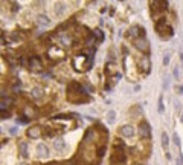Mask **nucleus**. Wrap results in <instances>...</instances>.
<instances>
[{"label": "nucleus", "mask_w": 183, "mask_h": 165, "mask_svg": "<svg viewBox=\"0 0 183 165\" xmlns=\"http://www.w3.org/2000/svg\"><path fill=\"white\" fill-rule=\"evenodd\" d=\"M67 95H69V101L73 102V104H82V102H87L90 101L88 96H85L87 93L84 92L82 86L76 81L70 83L69 87H67Z\"/></svg>", "instance_id": "1"}, {"label": "nucleus", "mask_w": 183, "mask_h": 165, "mask_svg": "<svg viewBox=\"0 0 183 165\" xmlns=\"http://www.w3.org/2000/svg\"><path fill=\"white\" fill-rule=\"evenodd\" d=\"M156 32L160 34L163 38H168V37H172V28L166 23L165 19H160L159 23H156Z\"/></svg>", "instance_id": "2"}, {"label": "nucleus", "mask_w": 183, "mask_h": 165, "mask_svg": "<svg viewBox=\"0 0 183 165\" xmlns=\"http://www.w3.org/2000/svg\"><path fill=\"white\" fill-rule=\"evenodd\" d=\"M28 67H29V70L37 72V70H41V69H43V63H41V60H40L38 57H31V58H29V63H28Z\"/></svg>", "instance_id": "3"}, {"label": "nucleus", "mask_w": 183, "mask_h": 165, "mask_svg": "<svg viewBox=\"0 0 183 165\" xmlns=\"http://www.w3.org/2000/svg\"><path fill=\"white\" fill-rule=\"evenodd\" d=\"M134 46L140 52H148L150 51V43H148L147 38H136L134 40Z\"/></svg>", "instance_id": "4"}, {"label": "nucleus", "mask_w": 183, "mask_h": 165, "mask_svg": "<svg viewBox=\"0 0 183 165\" xmlns=\"http://www.w3.org/2000/svg\"><path fill=\"white\" fill-rule=\"evenodd\" d=\"M35 154L38 157H49V147L46 144H37L35 145Z\"/></svg>", "instance_id": "5"}, {"label": "nucleus", "mask_w": 183, "mask_h": 165, "mask_svg": "<svg viewBox=\"0 0 183 165\" xmlns=\"http://www.w3.org/2000/svg\"><path fill=\"white\" fill-rule=\"evenodd\" d=\"M119 133L124 136V138H133L134 136V127L130 125V124H125L119 128Z\"/></svg>", "instance_id": "6"}, {"label": "nucleus", "mask_w": 183, "mask_h": 165, "mask_svg": "<svg viewBox=\"0 0 183 165\" xmlns=\"http://www.w3.org/2000/svg\"><path fill=\"white\" fill-rule=\"evenodd\" d=\"M139 131H140V136H142V138H150V135H151V127H150V124H148L147 121H142L140 125H139Z\"/></svg>", "instance_id": "7"}, {"label": "nucleus", "mask_w": 183, "mask_h": 165, "mask_svg": "<svg viewBox=\"0 0 183 165\" xmlns=\"http://www.w3.org/2000/svg\"><path fill=\"white\" fill-rule=\"evenodd\" d=\"M26 135H28L29 139H37V138L41 136V127H40V125H34V127H31V128L26 131Z\"/></svg>", "instance_id": "8"}, {"label": "nucleus", "mask_w": 183, "mask_h": 165, "mask_svg": "<svg viewBox=\"0 0 183 165\" xmlns=\"http://www.w3.org/2000/svg\"><path fill=\"white\" fill-rule=\"evenodd\" d=\"M112 163H124L125 162V154H124V151L122 150H119V151H116L113 156H112Z\"/></svg>", "instance_id": "9"}, {"label": "nucleus", "mask_w": 183, "mask_h": 165, "mask_svg": "<svg viewBox=\"0 0 183 165\" xmlns=\"http://www.w3.org/2000/svg\"><path fill=\"white\" fill-rule=\"evenodd\" d=\"M139 67H140V70H143V72H150V69H151V63H150V60L145 57V58H142L140 60V63H139Z\"/></svg>", "instance_id": "10"}, {"label": "nucleus", "mask_w": 183, "mask_h": 165, "mask_svg": "<svg viewBox=\"0 0 183 165\" xmlns=\"http://www.w3.org/2000/svg\"><path fill=\"white\" fill-rule=\"evenodd\" d=\"M37 23L41 25V26H47L50 23V19L47 16H44V14H40V16H37Z\"/></svg>", "instance_id": "11"}, {"label": "nucleus", "mask_w": 183, "mask_h": 165, "mask_svg": "<svg viewBox=\"0 0 183 165\" xmlns=\"http://www.w3.org/2000/svg\"><path fill=\"white\" fill-rule=\"evenodd\" d=\"M31 95H32V98H35V99H41L43 95H44V90H43L41 87H34L32 92H31Z\"/></svg>", "instance_id": "12"}, {"label": "nucleus", "mask_w": 183, "mask_h": 165, "mask_svg": "<svg viewBox=\"0 0 183 165\" xmlns=\"http://www.w3.org/2000/svg\"><path fill=\"white\" fill-rule=\"evenodd\" d=\"M19 151H20V156L22 157H29V154H28V144L26 142H20V145H19Z\"/></svg>", "instance_id": "13"}, {"label": "nucleus", "mask_w": 183, "mask_h": 165, "mask_svg": "<svg viewBox=\"0 0 183 165\" xmlns=\"http://www.w3.org/2000/svg\"><path fill=\"white\" fill-rule=\"evenodd\" d=\"M54 147H55V150L61 151V150H64V148H66V141H64V139H61V138H58V139H55Z\"/></svg>", "instance_id": "14"}, {"label": "nucleus", "mask_w": 183, "mask_h": 165, "mask_svg": "<svg viewBox=\"0 0 183 165\" xmlns=\"http://www.w3.org/2000/svg\"><path fill=\"white\" fill-rule=\"evenodd\" d=\"M55 13H57V16H61V14H64V9H66V5L64 3H61V2H57L55 3Z\"/></svg>", "instance_id": "15"}, {"label": "nucleus", "mask_w": 183, "mask_h": 165, "mask_svg": "<svg viewBox=\"0 0 183 165\" xmlns=\"http://www.w3.org/2000/svg\"><path fill=\"white\" fill-rule=\"evenodd\" d=\"M93 135H95L93 128H88V130L85 131V136H84V142H88V141H92V138H93Z\"/></svg>", "instance_id": "16"}, {"label": "nucleus", "mask_w": 183, "mask_h": 165, "mask_svg": "<svg viewBox=\"0 0 183 165\" xmlns=\"http://www.w3.org/2000/svg\"><path fill=\"white\" fill-rule=\"evenodd\" d=\"M168 145H169V138H168V135L163 131V133H162V147H163V148H168Z\"/></svg>", "instance_id": "17"}, {"label": "nucleus", "mask_w": 183, "mask_h": 165, "mask_svg": "<svg viewBox=\"0 0 183 165\" xmlns=\"http://www.w3.org/2000/svg\"><path fill=\"white\" fill-rule=\"evenodd\" d=\"M115 118H116L115 110H110V112L107 113V121H109V122H115Z\"/></svg>", "instance_id": "18"}, {"label": "nucleus", "mask_w": 183, "mask_h": 165, "mask_svg": "<svg viewBox=\"0 0 183 165\" xmlns=\"http://www.w3.org/2000/svg\"><path fill=\"white\" fill-rule=\"evenodd\" d=\"M60 40H61V43H63L64 46H69V45H70V38H69L67 35H61Z\"/></svg>", "instance_id": "19"}, {"label": "nucleus", "mask_w": 183, "mask_h": 165, "mask_svg": "<svg viewBox=\"0 0 183 165\" xmlns=\"http://www.w3.org/2000/svg\"><path fill=\"white\" fill-rule=\"evenodd\" d=\"M157 106H159V107H157V109H159V113H163L165 106H163V98H162V96L159 98V104H157Z\"/></svg>", "instance_id": "20"}, {"label": "nucleus", "mask_w": 183, "mask_h": 165, "mask_svg": "<svg viewBox=\"0 0 183 165\" xmlns=\"http://www.w3.org/2000/svg\"><path fill=\"white\" fill-rule=\"evenodd\" d=\"M172 141H174V144H175L177 147H180V145H181L180 138H178V135H177V133H172Z\"/></svg>", "instance_id": "21"}, {"label": "nucleus", "mask_w": 183, "mask_h": 165, "mask_svg": "<svg viewBox=\"0 0 183 165\" xmlns=\"http://www.w3.org/2000/svg\"><path fill=\"white\" fill-rule=\"evenodd\" d=\"M104 153H105V145H101V147L98 148V151H96V154H98L99 157H102V156H104Z\"/></svg>", "instance_id": "22"}, {"label": "nucleus", "mask_w": 183, "mask_h": 165, "mask_svg": "<svg viewBox=\"0 0 183 165\" xmlns=\"http://www.w3.org/2000/svg\"><path fill=\"white\" fill-rule=\"evenodd\" d=\"M19 122H20V124H28V122H29V118H28L26 115H25V116H20V118H19Z\"/></svg>", "instance_id": "23"}, {"label": "nucleus", "mask_w": 183, "mask_h": 165, "mask_svg": "<svg viewBox=\"0 0 183 165\" xmlns=\"http://www.w3.org/2000/svg\"><path fill=\"white\" fill-rule=\"evenodd\" d=\"M95 37H96L99 41H102V40H104V35H102V32H101V31H95Z\"/></svg>", "instance_id": "24"}, {"label": "nucleus", "mask_w": 183, "mask_h": 165, "mask_svg": "<svg viewBox=\"0 0 183 165\" xmlns=\"http://www.w3.org/2000/svg\"><path fill=\"white\" fill-rule=\"evenodd\" d=\"M168 63H169V52H166V54H165V58H163V64L166 66Z\"/></svg>", "instance_id": "25"}, {"label": "nucleus", "mask_w": 183, "mask_h": 165, "mask_svg": "<svg viewBox=\"0 0 183 165\" xmlns=\"http://www.w3.org/2000/svg\"><path fill=\"white\" fill-rule=\"evenodd\" d=\"M11 8H14V13H17V11H19V5H17L16 2H14V3L11 5Z\"/></svg>", "instance_id": "26"}, {"label": "nucleus", "mask_w": 183, "mask_h": 165, "mask_svg": "<svg viewBox=\"0 0 183 165\" xmlns=\"http://www.w3.org/2000/svg\"><path fill=\"white\" fill-rule=\"evenodd\" d=\"M0 116H2V118H8L9 113H8V112H0Z\"/></svg>", "instance_id": "27"}, {"label": "nucleus", "mask_w": 183, "mask_h": 165, "mask_svg": "<svg viewBox=\"0 0 183 165\" xmlns=\"http://www.w3.org/2000/svg\"><path fill=\"white\" fill-rule=\"evenodd\" d=\"M9 133H11V135H16V133H17V128H16V127L9 128Z\"/></svg>", "instance_id": "28"}, {"label": "nucleus", "mask_w": 183, "mask_h": 165, "mask_svg": "<svg viewBox=\"0 0 183 165\" xmlns=\"http://www.w3.org/2000/svg\"><path fill=\"white\" fill-rule=\"evenodd\" d=\"M174 77H175V78H178V69H177V67L174 69Z\"/></svg>", "instance_id": "29"}, {"label": "nucleus", "mask_w": 183, "mask_h": 165, "mask_svg": "<svg viewBox=\"0 0 183 165\" xmlns=\"http://www.w3.org/2000/svg\"><path fill=\"white\" fill-rule=\"evenodd\" d=\"M177 92H178V93H183V87L178 86V87H177Z\"/></svg>", "instance_id": "30"}, {"label": "nucleus", "mask_w": 183, "mask_h": 165, "mask_svg": "<svg viewBox=\"0 0 183 165\" xmlns=\"http://www.w3.org/2000/svg\"><path fill=\"white\" fill-rule=\"evenodd\" d=\"M180 60L183 61V52H180Z\"/></svg>", "instance_id": "31"}, {"label": "nucleus", "mask_w": 183, "mask_h": 165, "mask_svg": "<svg viewBox=\"0 0 183 165\" xmlns=\"http://www.w3.org/2000/svg\"><path fill=\"white\" fill-rule=\"evenodd\" d=\"M181 122H183V115H181Z\"/></svg>", "instance_id": "32"}, {"label": "nucleus", "mask_w": 183, "mask_h": 165, "mask_svg": "<svg viewBox=\"0 0 183 165\" xmlns=\"http://www.w3.org/2000/svg\"><path fill=\"white\" fill-rule=\"evenodd\" d=\"M20 165H25V163H20Z\"/></svg>", "instance_id": "33"}, {"label": "nucleus", "mask_w": 183, "mask_h": 165, "mask_svg": "<svg viewBox=\"0 0 183 165\" xmlns=\"http://www.w3.org/2000/svg\"><path fill=\"white\" fill-rule=\"evenodd\" d=\"M134 165H137V163H134Z\"/></svg>", "instance_id": "34"}]
</instances>
